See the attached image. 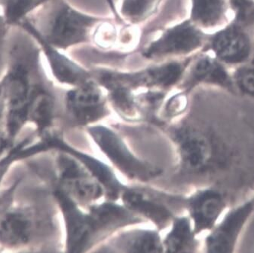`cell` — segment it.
<instances>
[{
    "label": "cell",
    "instance_id": "obj_10",
    "mask_svg": "<svg viewBox=\"0 0 254 253\" xmlns=\"http://www.w3.org/2000/svg\"><path fill=\"white\" fill-rule=\"evenodd\" d=\"M52 197L64 225V248L67 253H85L94 248L88 211L77 204L63 190L55 186Z\"/></svg>",
    "mask_w": 254,
    "mask_h": 253
},
{
    "label": "cell",
    "instance_id": "obj_13",
    "mask_svg": "<svg viewBox=\"0 0 254 253\" xmlns=\"http://www.w3.org/2000/svg\"><path fill=\"white\" fill-rule=\"evenodd\" d=\"M254 213V196L228 211L209 231L204 241L207 253H232Z\"/></svg>",
    "mask_w": 254,
    "mask_h": 253
},
{
    "label": "cell",
    "instance_id": "obj_28",
    "mask_svg": "<svg viewBox=\"0 0 254 253\" xmlns=\"http://www.w3.org/2000/svg\"><path fill=\"white\" fill-rule=\"evenodd\" d=\"M231 1H232L233 6L239 12V17L244 14L247 8L251 5L249 0H231Z\"/></svg>",
    "mask_w": 254,
    "mask_h": 253
},
{
    "label": "cell",
    "instance_id": "obj_9",
    "mask_svg": "<svg viewBox=\"0 0 254 253\" xmlns=\"http://www.w3.org/2000/svg\"><path fill=\"white\" fill-rule=\"evenodd\" d=\"M65 108L71 120L80 126L95 125L110 115L107 92L94 78L65 94Z\"/></svg>",
    "mask_w": 254,
    "mask_h": 253
},
{
    "label": "cell",
    "instance_id": "obj_4",
    "mask_svg": "<svg viewBox=\"0 0 254 253\" xmlns=\"http://www.w3.org/2000/svg\"><path fill=\"white\" fill-rule=\"evenodd\" d=\"M53 152L57 187L85 209L107 198L104 185L69 147Z\"/></svg>",
    "mask_w": 254,
    "mask_h": 253
},
{
    "label": "cell",
    "instance_id": "obj_21",
    "mask_svg": "<svg viewBox=\"0 0 254 253\" xmlns=\"http://www.w3.org/2000/svg\"><path fill=\"white\" fill-rule=\"evenodd\" d=\"M165 0H121L118 13L123 22L140 26L156 15Z\"/></svg>",
    "mask_w": 254,
    "mask_h": 253
},
{
    "label": "cell",
    "instance_id": "obj_2",
    "mask_svg": "<svg viewBox=\"0 0 254 253\" xmlns=\"http://www.w3.org/2000/svg\"><path fill=\"white\" fill-rule=\"evenodd\" d=\"M166 130L175 147L180 172L204 175L220 164V147L207 129L191 121L181 119L168 125Z\"/></svg>",
    "mask_w": 254,
    "mask_h": 253
},
{
    "label": "cell",
    "instance_id": "obj_5",
    "mask_svg": "<svg viewBox=\"0 0 254 253\" xmlns=\"http://www.w3.org/2000/svg\"><path fill=\"white\" fill-rule=\"evenodd\" d=\"M86 130L111 165L128 180L148 183L163 174L162 167L136 156L122 136L110 126L97 123Z\"/></svg>",
    "mask_w": 254,
    "mask_h": 253
},
{
    "label": "cell",
    "instance_id": "obj_16",
    "mask_svg": "<svg viewBox=\"0 0 254 253\" xmlns=\"http://www.w3.org/2000/svg\"><path fill=\"white\" fill-rule=\"evenodd\" d=\"M201 84L231 88L230 78L224 68L217 60L208 55L193 58L178 88L189 94Z\"/></svg>",
    "mask_w": 254,
    "mask_h": 253
},
{
    "label": "cell",
    "instance_id": "obj_27",
    "mask_svg": "<svg viewBox=\"0 0 254 253\" xmlns=\"http://www.w3.org/2000/svg\"><path fill=\"white\" fill-rule=\"evenodd\" d=\"M13 144L5 130L0 129V156H2Z\"/></svg>",
    "mask_w": 254,
    "mask_h": 253
},
{
    "label": "cell",
    "instance_id": "obj_32",
    "mask_svg": "<svg viewBox=\"0 0 254 253\" xmlns=\"http://www.w3.org/2000/svg\"><path fill=\"white\" fill-rule=\"evenodd\" d=\"M0 252H2V248H1V247H0Z\"/></svg>",
    "mask_w": 254,
    "mask_h": 253
},
{
    "label": "cell",
    "instance_id": "obj_12",
    "mask_svg": "<svg viewBox=\"0 0 254 253\" xmlns=\"http://www.w3.org/2000/svg\"><path fill=\"white\" fill-rule=\"evenodd\" d=\"M37 217L31 206L11 203L0 216V247L2 251L28 247L38 230Z\"/></svg>",
    "mask_w": 254,
    "mask_h": 253
},
{
    "label": "cell",
    "instance_id": "obj_6",
    "mask_svg": "<svg viewBox=\"0 0 254 253\" xmlns=\"http://www.w3.org/2000/svg\"><path fill=\"white\" fill-rule=\"evenodd\" d=\"M2 84L3 129L14 143L27 125V112L35 85L28 69L21 63L11 66Z\"/></svg>",
    "mask_w": 254,
    "mask_h": 253
},
{
    "label": "cell",
    "instance_id": "obj_25",
    "mask_svg": "<svg viewBox=\"0 0 254 253\" xmlns=\"http://www.w3.org/2000/svg\"><path fill=\"white\" fill-rule=\"evenodd\" d=\"M236 82L245 94L254 97V57L236 73Z\"/></svg>",
    "mask_w": 254,
    "mask_h": 253
},
{
    "label": "cell",
    "instance_id": "obj_11",
    "mask_svg": "<svg viewBox=\"0 0 254 253\" xmlns=\"http://www.w3.org/2000/svg\"><path fill=\"white\" fill-rule=\"evenodd\" d=\"M19 26L30 34L40 46L51 75L58 84L69 88H74L93 78L90 69L67 56L64 51L57 49L46 42L28 18L23 20Z\"/></svg>",
    "mask_w": 254,
    "mask_h": 253
},
{
    "label": "cell",
    "instance_id": "obj_15",
    "mask_svg": "<svg viewBox=\"0 0 254 253\" xmlns=\"http://www.w3.org/2000/svg\"><path fill=\"white\" fill-rule=\"evenodd\" d=\"M126 227L115 232L102 244L98 252L107 253H163L159 230Z\"/></svg>",
    "mask_w": 254,
    "mask_h": 253
},
{
    "label": "cell",
    "instance_id": "obj_22",
    "mask_svg": "<svg viewBox=\"0 0 254 253\" xmlns=\"http://www.w3.org/2000/svg\"><path fill=\"white\" fill-rule=\"evenodd\" d=\"M190 20L199 28L217 25L224 14V0H191Z\"/></svg>",
    "mask_w": 254,
    "mask_h": 253
},
{
    "label": "cell",
    "instance_id": "obj_14",
    "mask_svg": "<svg viewBox=\"0 0 254 253\" xmlns=\"http://www.w3.org/2000/svg\"><path fill=\"white\" fill-rule=\"evenodd\" d=\"M227 206V199L213 187L199 189L183 197V208L187 212L197 235L210 231L221 219Z\"/></svg>",
    "mask_w": 254,
    "mask_h": 253
},
{
    "label": "cell",
    "instance_id": "obj_31",
    "mask_svg": "<svg viewBox=\"0 0 254 253\" xmlns=\"http://www.w3.org/2000/svg\"><path fill=\"white\" fill-rule=\"evenodd\" d=\"M2 81H0V97H2Z\"/></svg>",
    "mask_w": 254,
    "mask_h": 253
},
{
    "label": "cell",
    "instance_id": "obj_20",
    "mask_svg": "<svg viewBox=\"0 0 254 253\" xmlns=\"http://www.w3.org/2000/svg\"><path fill=\"white\" fill-rule=\"evenodd\" d=\"M162 238L165 253H193L199 247L197 234L188 215H176Z\"/></svg>",
    "mask_w": 254,
    "mask_h": 253
},
{
    "label": "cell",
    "instance_id": "obj_17",
    "mask_svg": "<svg viewBox=\"0 0 254 253\" xmlns=\"http://www.w3.org/2000/svg\"><path fill=\"white\" fill-rule=\"evenodd\" d=\"M56 103L49 90L35 85L27 112V125H33L36 136L45 137L55 133Z\"/></svg>",
    "mask_w": 254,
    "mask_h": 253
},
{
    "label": "cell",
    "instance_id": "obj_30",
    "mask_svg": "<svg viewBox=\"0 0 254 253\" xmlns=\"http://www.w3.org/2000/svg\"><path fill=\"white\" fill-rule=\"evenodd\" d=\"M4 107L2 97H0V122H3Z\"/></svg>",
    "mask_w": 254,
    "mask_h": 253
},
{
    "label": "cell",
    "instance_id": "obj_3",
    "mask_svg": "<svg viewBox=\"0 0 254 253\" xmlns=\"http://www.w3.org/2000/svg\"><path fill=\"white\" fill-rule=\"evenodd\" d=\"M192 56L181 59L160 61L144 69L122 71L110 68L91 69L93 78L98 81H111L130 88L133 91L159 90L169 92L178 88L184 78Z\"/></svg>",
    "mask_w": 254,
    "mask_h": 253
},
{
    "label": "cell",
    "instance_id": "obj_1",
    "mask_svg": "<svg viewBox=\"0 0 254 253\" xmlns=\"http://www.w3.org/2000/svg\"><path fill=\"white\" fill-rule=\"evenodd\" d=\"M40 9V24L33 25L46 42L64 52L91 44L94 29L107 18L82 12L66 0H50Z\"/></svg>",
    "mask_w": 254,
    "mask_h": 253
},
{
    "label": "cell",
    "instance_id": "obj_26",
    "mask_svg": "<svg viewBox=\"0 0 254 253\" xmlns=\"http://www.w3.org/2000/svg\"><path fill=\"white\" fill-rule=\"evenodd\" d=\"M9 24L7 23L2 10L0 11V61L2 59L4 47L6 42L7 34H8Z\"/></svg>",
    "mask_w": 254,
    "mask_h": 253
},
{
    "label": "cell",
    "instance_id": "obj_7",
    "mask_svg": "<svg viewBox=\"0 0 254 253\" xmlns=\"http://www.w3.org/2000/svg\"><path fill=\"white\" fill-rule=\"evenodd\" d=\"M205 41L201 28L190 18L164 29L163 31L142 50L145 59L160 61L190 57L199 50Z\"/></svg>",
    "mask_w": 254,
    "mask_h": 253
},
{
    "label": "cell",
    "instance_id": "obj_18",
    "mask_svg": "<svg viewBox=\"0 0 254 253\" xmlns=\"http://www.w3.org/2000/svg\"><path fill=\"white\" fill-rule=\"evenodd\" d=\"M210 49L222 61L237 63L248 58L251 44L248 36L240 28L232 26L211 38Z\"/></svg>",
    "mask_w": 254,
    "mask_h": 253
},
{
    "label": "cell",
    "instance_id": "obj_24",
    "mask_svg": "<svg viewBox=\"0 0 254 253\" xmlns=\"http://www.w3.org/2000/svg\"><path fill=\"white\" fill-rule=\"evenodd\" d=\"M178 91L165 98L159 111L160 117L165 121H172L184 115L188 107V93L178 88Z\"/></svg>",
    "mask_w": 254,
    "mask_h": 253
},
{
    "label": "cell",
    "instance_id": "obj_29",
    "mask_svg": "<svg viewBox=\"0 0 254 253\" xmlns=\"http://www.w3.org/2000/svg\"><path fill=\"white\" fill-rule=\"evenodd\" d=\"M240 18L244 19L249 22L254 21V5H250L244 14L241 16Z\"/></svg>",
    "mask_w": 254,
    "mask_h": 253
},
{
    "label": "cell",
    "instance_id": "obj_8",
    "mask_svg": "<svg viewBox=\"0 0 254 253\" xmlns=\"http://www.w3.org/2000/svg\"><path fill=\"white\" fill-rule=\"evenodd\" d=\"M182 198L154 189L127 186L120 200L129 210L160 231L170 226L177 215L175 211L183 209Z\"/></svg>",
    "mask_w": 254,
    "mask_h": 253
},
{
    "label": "cell",
    "instance_id": "obj_23",
    "mask_svg": "<svg viewBox=\"0 0 254 253\" xmlns=\"http://www.w3.org/2000/svg\"><path fill=\"white\" fill-rule=\"evenodd\" d=\"M119 36L120 28L110 17H107L93 31L91 44L101 50H110L118 46Z\"/></svg>",
    "mask_w": 254,
    "mask_h": 253
},
{
    "label": "cell",
    "instance_id": "obj_19",
    "mask_svg": "<svg viewBox=\"0 0 254 253\" xmlns=\"http://www.w3.org/2000/svg\"><path fill=\"white\" fill-rule=\"evenodd\" d=\"M44 138L29 136L19 142H14L9 149L0 156V194L2 185L11 169L17 163L42 154L51 152L50 145Z\"/></svg>",
    "mask_w": 254,
    "mask_h": 253
}]
</instances>
